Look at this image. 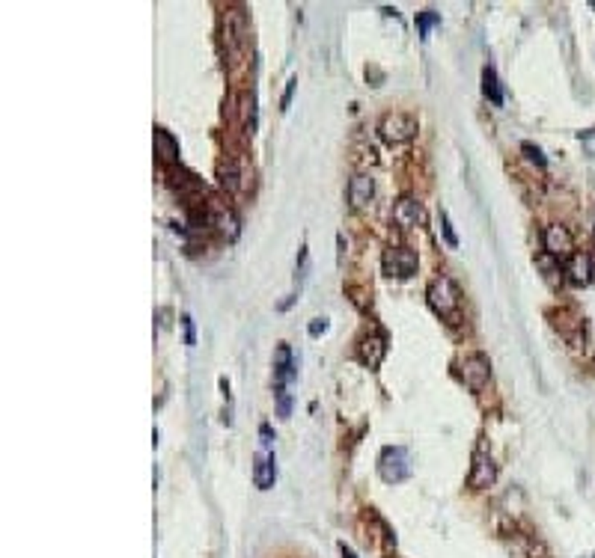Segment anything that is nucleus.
Segmentation results:
<instances>
[{
    "label": "nucleus",
    "mask_w": 595,
    "mask_h": 558,
    "mask_svg": "<svg viewBox=\"0 0 595 558\" xmlns=\"http://www.w3.org/2000/svg\"><path fill=\"white\" fill-rule=\"evenodd\" d=\"M384 271L390 276H399V279L411 276L417 271V253L408 250V247H390L384 253Z\"/></svg>",
    "instance_id": "nucleus-6"
},
{
    "label": "nucleus",
    "mask_w": 595,
    "mask_h": 558,
    "mask_svg": "<svg viewBox=\"0 0 595 558\" xmlns=\"http://www.w3.org/2000/svg\"><path fill=\"white\" fill-rule=\"evenodd\" d=\"M440 24V13H435V9H423L420 15H417V33L426 39L428 36V30L438 27Z\"/></svg>",
    "instance_id": "nucleus-18"
},
{
    "label": "nucleus",
    "mask_w": 595,
    "mask_h": 558,
    "mask_svg": "<svg viewBox=\"0 0 595 558\" xmlns=\"http://www.w3.org/2000/svg\"><path fill=\"white\" fill-rule=\"evenodd\" d=\"M542 244L548 255H569L575 250V238H571V232L566 226H545Z\"/></svg>",
    "instance_id": "nucleus-10"
},
{
    "label": "nucleus",
    "mask_w": 595,
    "mask_h": 558,
    "mask_svg": "<svg viewBox=\"0 0 595 558\" xmlns=\"http://www.w3.org/2000/svg\"><path fill=\"white\" fill-rule=\"evenodd\" d=\"M295 89H298V77H289V81H286V89H283V98H280V110H289Z\"/></svg>",
    "instance_id": "nucleus-24"
},
{
    "label": "nucleus",
    "mask_w": 595,
    "mask_h": 558,
    "mask_svg": "<svg viewBox=\"0 0 595 558\" xmlns=\"http://www.w3.org/2000/svg\"><path fill=\"white\" fill-rule=\"evenodd\" d=\"M482 93H486V98L491 104H503V86H500V77H497V72L491 69V65H486L482 69Z\"/></svg>",
    "instance_id": "nucleus-15"
},
{
    "label": "nucleus",
    "mask_w": 595,
    "mask_h": 558,
    "mask_svg": "<svg viewBox=\"0 0 595 558\" xmlns=\"http://www.w3.org/2000/svg\"><path fill=\"white\" fill-rule=\"evenodd\" d=\"M155 154H158V161L167 164V166L179 164V140H176L167 128H155Z\"/></svg>",
    "instance_id": "nucleus-13"
},
{
    "label": "nucleus",
    "mask_w": 595,
    "mask_h": 558,
    "mask_svg": "<svg viewBox=\"0 0 595 558\" xmlns=\"http://www.w3.org/2000/svg\"><path fill=\"white\" fill-rule=\"evenodd\" d=\"M411 470H414L411 454H408V449H402V445H387L378 457V475H381V481H387V484L405 481V478L411 475Z\"/></svg>",
    "instance_id": "nucleus-2"
},
{
    "label": "nucleus",
    "mask_w": 595,
    "mask_h": 558,
    "mask_svg": "<svg viewBox=\"0 0 595 558\" xmlns=\"http://www.w3.org/2000/svg\"><path fill=\"white\" fill-rule=\"evenodd\" d=\"M458 377L465 381V386H470L473 392L486 389L488 377H491V362L486 353H465L458 362Z\"/></svg>",
    "instance_id": "nucleus-3"
},
{
    "label": "nucleus",
    "mask_w": 595,
    "mask_h": 558,
    "mask_svg": "<svg viewBox=\"0 0 595 558\" xmlns=\"http://www.w3.org/2000/svg\"><path fill=\"white\" fill-rule=\"evenodd\" d=\"M578 140H580L583 152H587L589 158H595V128H589V131H580V134H578Z\"/></svg>",
    "instance_id": "nucleus-23"
},
{
    "label": "nucleus",
    "mask_w": 595,
    "mask_h": 558,
    "mask_svg": "<svg viewBox=\"0 0 595 558\" xmlns=\"http://www.w3.org/2000/svg\"><path fill=\"white\" fill-rule=\"evenodd\" d=\"M259 437H262V449L271 452L274 449V431H271V425H262L259 428Z\"/></svg>",
    "instance_id": "nucleus-26"
},
{
    "label": "nucleus",
    "mask_w": 595,
    "mask_h": 558,
    "mask_svg": "<svg viewBox=\"0 0 595 558\" xmlns=\"http://www.w3.org/2000/svg\"><path fill=\"white\" fill-rule=\"evenodd\" d=\"M182 330H185V344H196V333H194V318L185 312L182 315Z\"/></svg>",
    "instance_id": "nucleus-25"
},
{
    "label": "nucleus",
    "mask_w": 595,
    "mask_h": 558,
    "mask_svg": "<svg viewBox=\"0 0 595 558\" xmlns=\"http://www.w3.org/2000/svg\"><path fill=\"white\" fill-rule=\"evenodd\" d=\"M247 33H250V24H247V13H245V9H241V6L226 9V15H224V42L235 51V48L245 45Z\"/></svg>",
    "instance_id": "nucleus-5"
},
{
    "label": "nucleus",
    "mask_w": 595,
    "mask_h": 558,
    "mask_svg": "<svg viewBox=\"0 0 595 558\" xmlns=\"http://www.w3.org/2000/svg\"><path fill=\"white\" fill-rule=\"evenodd\" d=\"M426 297H428V306H432L438 315L449 318V315H456L461 292H458V285L449 276H435L432 282H428V288H426Z\"/></svg>",
    "instance_id": "nucleus-1"
},
{
    "label": "nucleus",
    "mask_w": 595,
    "mask_h": 558,
    "mask_svg": "<svg viewBox=\"0 0 595 558\" xmlns=\"http://www.w3.org/2000/svg\"><path fill=\"white\" fill-rule=\"evenodd\" d=\"M277 481V463H274V452H262L253 463V484L259 490H271Z\"/></svg>",
    "instance_id": "nucleus-12"
},
{
    "label": "nucleus",
    "mask_w": 595,
    "mask_h": 558,
    "mask_svg": "<svg viewBox=\"0 0 595 558\" xmlns=\"http://www.w3.org/2000/svg\"><path fill=\"white\" fill-rule=\"evenodd\" d=\"M566 273H569V282H575V285L592 282V273H595L592 255L589 253H571L569 255V264H566Z\"/></svg>",
    "instance_id": "nucleus-11"
},
{
    "label": "nucleus",
    "mask_w": 595,
    "mask_h": 558,
    "mask_svg": "<svg viewBox=\"0 0 595 558\" xmlns=\"http://www.w3.org/2000/svg\"><path fill=\"white\" fill-rule=\"evenodd\" d=\"M292 303H295V297H286V300H283V303H277V309H280V312H283V309H289V306H292Z\"/></svg>",
    "instance_id": "nucleus-29"
},
{
    "label": "nucleus",
    "mask_w": 595,
    "mask_h": 558,
    "mask_svg": "<svg viewBox=\"0 0 595 558\" xmlns=\"http://www.w3.org/2000/svg\"><path fill=\"white\" fill-rule=\"evenodd\" d=\"M274 395H277V416L286 419L292 413V398H289V392H286V386H277V392Z\"/></svg>",
    "instance_id": "nucleus-22"
},
{
    "label": "nucleus",
    "mask_w": 595,
    "mask_h": 558,
    "mask_svg": "<svg viewBox=\"0 0 595 558\" xmlns=\"http://www.w3.org/2000/svg\"><path fill=\"white\" fill-rule=\"evenodd\" d=\"M384 353H387V339H384L378 330L366 333V336L360 339V344H357V360L366 368H378L381 360H384Z\"/></svg>",
    "instance_id": "nucleus-7"
},
{
    "label": "nucleus",
    "mask_w": 595,
    "mask_h": 558,
    "mask_svg": "<svg viewBox=\"0 0 595 558\" xmlns=\"http://www.w3.org/2000/svg\"><path fill=\"white\" fill-rule=\"evenodd\" d=\"M339 552H343V558H357L355 552H351V550H348V546H346V543H339Z\"/></svg>",
    "instance_id": "nucleus-28"
},
{
    "label": "nucleus",
    "mask_w": 595,
    "mask_h": 558,
    "mask_svg": "<svg viewBox=\"0 0 595 558\" xmlns=\"http://www.w3.org/2000/svg\"><path fill=\"white\" fill-rule=\"evenodd\" d=\"M438 223H440V232H444V241H447V247H458V235H456V229H453V223H449V214L444 208L438 211Z\"/></svg>",
    "instance_id": "nucleus-20"
},
{
    "label": "nucleus",
    "mask_w": 595,
    "mask_h": 558,
    "mask_svg": "<svg viewBox=\"0 0 595 558\" xmlns=\"http://www.w3.org/2000/svg\"><path fill=\"white\" fill-rule=\"evenodd\" d=\"M241 107H245V128H247V134H253L256 131V95L247 93L241 98Z\"/></svg>",
    "instance_id": "nucleus-19"
},
{
    "label": "nucleus",
    "mask_w": 595,
    "mask_h": 558,
    "mask_svg": "<svg viewBox=\"0 0 595 558\" xmlns=\"http://www.w3.org/2000/svg\"><path fill=\"white\" fill-rule=\"evenodd\" d=\"M521 152L527 154V161H533V164H539V166H545L548 164V158H545V152L536 146V143H521Z\"/></svg>",
    "instance_id": "nucleus-21"
},
{
    "label": "nucleus",
    "mask_w": 595,
    "mask_h": 558,
    "mask_svg": "<svg viewBox=\"0 0 595 558\" xmlns=\"http://www.w3.org/2000/svg\"><path fill=\"white\" fill-rule=\"evenodd\" d=\"M494 481H497V463H494L486 452H477V454H473V466H470L468 484L473 490H482V487H491Z\"/></svg>",
    "instance_id": "nucleus-9"
},
{
    "label": "nucleus",
    "mask_w": 595,
    "mask_h": 558,
    "mask_svg": "<svg viewBox=\"0 0 595 558\" xmlns=\"http://www.w3.org/2000/svg\"><path fill=\"white\" fill-rule=\"evenodd\" d=\"M423 220H426V211H423V205L417 202L414 196L396 199V205H393V223L399 229H414V226H420Z\"/></svg>",
    "instance_id": "nucleus-8"
},
{
    "label": "nucleus",
    "mask_w": 595,
    "mask_h": 558,
    "mask_svg": "<svg viewBox=\"0 0 595 558\" xmlns=\"http://www.w3.org/2000/svg\"><path fill=\"white\" fill-rule=\"evenodd\" d=\"M217 178H220V187L224 191H229V193H235L238 191V166H235V161H226L224 166L217 170Z\"/></svg>",
    "instance_id": "nucleus-16"
},
{
    "label": "nucleus",
    "mask_w": 595,
    "mask_h": 558,
    "mask_svg": "<svg viewBox=\"0 0 595 558\" xmlns=\"http://www.w3.org/2000/svg\"><path fill=\"white\" fill-rule=\"evenodd\" d=\"M217 226H220V232H224V235L233 241V238H238V217L233 214V211H220L217 214Z\"/></svg>",
    "instance_id": "nucleus-17"
},
{
    "label": "nucleus",
    "mask_w": 595,
    "mask_h": 558,
    "mask_svg": "<svg viewBox=\"0 0 595 558\" xmlns=\"http://www.w3.org/2000/svg\"><path fill=\"white\" fill-rule=\"evenodd\" d=\"M381 137L390 143V146H399V143H408L414 140L417 134V122L408 116V113H387L381 119Z\"/></svg>",
    "instance_id": "nucleus-4"
},
{
    "label": "nucleus",
    "mask_w": 595,
    "mask_h": 558,
    "mask_svg": "<svg viewBox=\"0 0 595 558\" xmlns=\"http://www.w3.org/2000/svg\"><path fill=\"white\" fill-rule=\"evenodd\" d=\"M325 330H327V318H313V324L307 327V333H310V336H322Z\"/></svg>",
    "instance_id": "nucleus-27"
},
{
    "label": "nucleus",
    "mask_w": 595,
    "mask_h": 558,
    "mask_svg": "<svg viewBox=\"0 0 595 558\" xmlns=\"http://www.w3.org/2000/svg\"><path fill=\"white\" fill-rule=\"evenodd\" d=\"M583 558H595V555H583Z\"/></svg>",
    "instance_id": "nucleus-30"
},
{
    "label": "nucleus",
    "mask_w": 595,
    "mask_h": 558,
    "mask_svg": "<svg viewBox=\"0 0 595 558\" xmlns=\"http://www.w3.org/2000/svg\"><path fill=\"white\" fill-rule=\"evenodd\" d=\"M372 196H376V182L369 175H355L348 182V205L351 208H363Z\"/></svg>",
    "instance_id": "nucleus-14"
}]
</instances>
